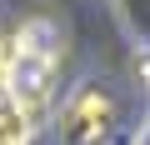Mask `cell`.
I'll return each mask as SVG.
<instances>
[{"label":"cell","instance_id":"3","mask_svg":"<svg viewBox=\"0 0 150 145\" xmlns=\"http://www.w3.org/2000/svg\"><path fill=\"white\" fill-rule=\"evenodd\" d=\"M30 125H35V110L20 105V100L5 90V95H0V145H25Z\"/></svg>","mask_w":150,"mask_h":145},{"label":"cell","instance_id":"1","mask_svg":"<svg viewBox=\"0 0 150 145\" xmlns=\"http://www.w3.org/2000/svg\"><path fill=\"white\" fill-rule=\"evenodd\" d=\"M55 70H60V35L50 20H30L15 45H10V60H5V90L30 105L40 115V105L50 100V80H55Z\"/></svg>","mask_w":150,"mask_h":145},{"label":"cell","instance_id":"4","mask_svg":"<svg viewBox=\"0 0 150 145\" xmlns=\"http://www.w3.org/2000/svg\"><path fill=\"white\" fill-rule=\"evenodd\" d=\"M5 60H10V45H5V35H0V80H5Z\"/></svg>","mask_w":150,"mask_h":145},{"label":"cell","instance_id":"2","mask_svg":"<svg viewBox=\"0 0 150 145\" xmlns=\"http://www.w3.org/2000/svg\"><path fill=\"white\" fill-rule=\"evenodd\" d=\"M115 120V100L100 90V85H80L70 100H65V115H60V135L70 145H95Z\"/></svg>","mask_w":150,"mask_h":145}]
</instances>
